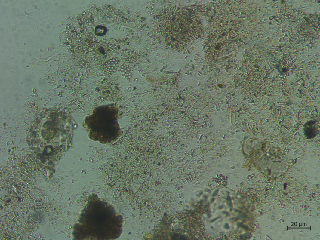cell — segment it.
<instances>
[{
  "mask_svg": "<svg viewBox=\"0 0 320 240\" xmlns=\"http://www.w3.org/2000/svg\"><path fill=\"white\" fill-rule=\"evenodd\" d=\"M313 124L312 123H308L304 128L305 133L308 138H314L317 134L315 128Z\"/></svg>",
  "mask_w": 320,
  "mask_h": 240,
  "instance_id": "obj_1",
  "label": "cell"
},
{
  "mask_svg": "<svg viewBox=\"0 0 320 240\" xmlns=\"http://www.w3.org/2000/svg\"><path fill=\"white\" fill-rule=\"evenodd\" d=\"M118 63L116 60H111L106 63V70L109 73H113L117 69Z\"/></svg>",
  "mask_w": 320,
  "mask_h": 240,
  "instance_id": "obj_2",
  "label": "cell"
},
{
  "mask_svg": "<svg viewBox=\"0 0 320 240\" xmlns=\"http://www.w3.org/2000/svg\"><path fill=\"white\" fill-rule=\"evenodd\" d=\"M172 239L175 240H181L186 239V238L185 236H183V235H179L178 234H175L172 235L171 237Z\"/></svg>",
  "mask_w": 320,
  "mask_h": 240,
  "instance_id": "obj_4",
  "label": "cell"
},
{
  "mask_svg": "<svg viewBox=\"0 0 320 240\" xmlns=\"http://www.w3.org/2000/svg\"><path fill=\"white\" fill-rule=\"evenodd\" d=\"M106 32V29L104 27L98 26L96 27L95 29V33L99 36H102L105 35Z\"/></svg>",
  "mask_w": 320,
  "mask_h": 240,
  "instance_id": "obj_3",
  "label": "cell"
}]
</instances>
